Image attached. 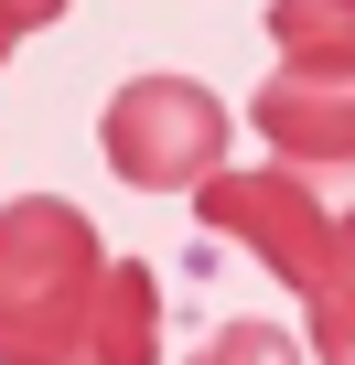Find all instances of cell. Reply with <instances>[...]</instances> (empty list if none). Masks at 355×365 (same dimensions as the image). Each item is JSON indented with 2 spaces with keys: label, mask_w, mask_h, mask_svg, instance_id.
Instances as JSON below:
<instances>
[{
  "label": "cell",
  "mask_w": 355,
  "mask_h": 365,
  "mask_svg": "<svg viewBox=\"0 0 355 365\" xmlns=\"http://www.w3.org/2000/svg\"><path fill=\"white\" fill-rule=\"evenodd\" d=\"M194 215H205V237L259 247V258L312 301V344H323V365H344L355 258H344V215L312 194V182H301V172H205V182H194Z\"/></svg>",
  "instance_id": "obj_1"
},
{
  "label": "cell",
  "mask_w": 355,
  "mask_h": 365,
  "mask_svg": "<svg viewBox=\"0 0 355 365\" xmlns=\"http://www.w3.org/2000/svg\"><path fill=\"white\" fill-rule=\"evenodd\" d=\"M97 269H108V247H97L86 205L22 194L11 215H0V365H54L86 333Z\"/></svg>",
  "instance_id": "obj_2"
},
{
  "label": "cell",
  "mask_w": 355,
  "mask_h": 365,
  "mask_svg": "<svg viewBox=\"0 0 355 365\" xmlns=\"http://www.w3.org/2000/svg\"><path fill=\"white\" fill-rule=\"evenodd\" d=\"M97 150L129 194H194L205 172H226V97L194 76H129L97 118Z\"/></svg>",
  "instance_id": "obj_3"
},
{
  "label": "cell",
  "mask_w": 355,
  "mask_h": 365,
  "mask_svg": "<svg viewBox=\"0 0 355 365\" xmlns=\"http://www.w3.org/2000/svg\"><path fill=\"white\" fill-rule=\"evenodd\" d=\"M248 129L280 150V172H344L355 161V97H344V76H269L259 97H248Z\"/></svg>",
  "instance_id": "obj_4"
},
{
  "label": "cell",
  "mask_w": 355,
  "mask_h": 365,
  "mask_svg": "<svg viewBox=\"0 0 355 365\" xmlns=\"http://www.w3.org/2000/svg\"><path fill=\"white\" fill-rule=\"evenodd\" d=\"M76 354L86 365H161V279L140 258H108L97 269V301H86Z\"/></svg>",
  "instance_id": "obj_5"
},
{
  "label": "cell",
  "mask_w": 355,
  "mask_h": 365,
  "mask_svg": "<svg viewBox=\"0 0 355 365\" xmlns=\"http://www.w3.org/2000/svg\"><path fill=\"white\" fill-rule=\"evenodd\" d=\"M269 33H280V65L291 76H344L355 65V0H280Z\"/></svg>",
  "instance_id": "obj_6"
},
{
  "label": "cell",
  "mask_w": 355,
  "mask_h": 365,
  "mask_svg": "<svg viewBox=\"0 0 355 365\" xmlns=\"http://www.w3.org/2000/svg\"><path fill=\"white\" fill-rule=\"evenodd\" d=\"M194 365H301V344H291L280 322H216V333L194 344Z\"/></svg>",
  "instance_id": "obj_7"
},
{
  "label": "cell",
  "mask_w": 355,
  "mask_h": 365,
  "mask_svg": "<svg viewBox=\"0 0 355 365\" xmlns=\"http://www.w3.org/2000/svg\"><path fill=\"white\" fill-rule=\"evenodd\" d=\"M54 11H65V0H0V43H22V33H44Z\"/></svg>",
  "instance_id": "obj_8"
},
{
  "label": "cell",
  "mask_w": 355,
  "mask_h": 365,
  "mask_svg": "<svg viewBox=\"0 0 355 365\" xmlns=\"http://www.w3.org/2000/svg\"><path fill=\"white\" fill-rule=\"evenodd\" d=\"M0 65H11V43H0Z\"/></svg>",
  "instance_id": "obj_9"
}]
</instances>
